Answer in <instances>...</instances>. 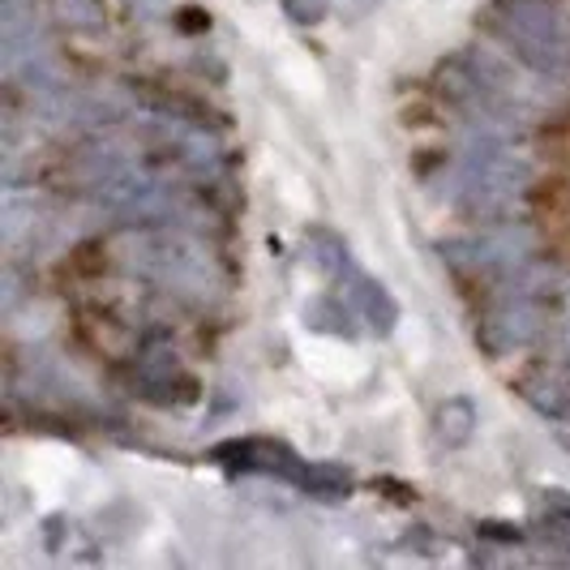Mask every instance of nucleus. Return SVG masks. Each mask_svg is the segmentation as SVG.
I'll list each match as a JSON object with an SVG mask.
<instances>
[{
	"label": "nucleus",
	"instance_id": "f257e3e1",
	"mask_svg": "<svg viewBox=\"0 0 570 570\" xmlns=\"http://www.w3.org/2000/svg\"><path fill=\"white\" fill-rule=\"evenodd\" d=\"M507 120H476L455 171V202L472 219H502L523 202L532 185V164L511 150Z\"/></svg>",
	"mask_w": 570,
	"mask_h": 570
},
{
	"label": "nucleus",
	"instance_id": "f03ea898",
	"mask_svg": "<svg viewBox=\"0 0 570 570\" xmlns=\"http://www.w3.org/2000/svg\"><path fill=\"white\" fill-rule=\"evenodd\" d=\"M498 35L507 39L514 60L541 78L570 69V27L549 0H507L498 9Z\"/></svg>",
	"mask_w": 570,
	"mask_h": 570
},
{
	"label": "nucleus",
	"instance_id": "7ed1b4c3",
	"mask_svg": "<svg viewBox=\"0 0 570 570\" xmlns=\"http://www.w3.org/2000/svg\"><path fill=\"white\" fill-rule=\"evenodd\" d=\"M537 249V236L528 228H489L472 232V236H455L442 240L438 254L446 257L459 271H519Z\"/></svg>",
	"mask_w": 570,
	"mask_h": 570
},
{
	"label": "nucleus",
	"instance_id": "20e7f679",
	"mask_svg": "<svg viewBox=\"0 0 570 570\" xmlns=\"http://www.w3.org/2000/svg\"><path fill=\"white\" fill-rule=\"evenodd\" d=\"M544 335V301L523 292H502L481 322V343L489 352H523Z\"/></svg>",
	"mask_w": 570,
	"mask_h": 570
},
{
	"label": "nucleus",
	"instance_id": "39448f33",
	"mask_svg": "<svg viewBox=\"0 0 570 570\" xmlns=\"http://www.w3.org/2000/svg\"><path fill=\"white\" fill-rule=\"evenodd\" d=\"M343 301H347V309L361 317L370 331L377 335H391L395 331V322H400V305H395V296L386 292V284H377L370 275H352V279H343Z\"/></svg>",
	"mask_w": 570,
	"mask_h": 570
},
{
	"label": "nucleus",
	"instance_id": "423d86ee",
	"mask_svg": "<svg viewBox=\"0 0 570 570\" xmlns=\"http://www.w3.org/2000/svg\"><path fill=\"white\" fill-rule=\"evenodd\" d=\"M305 249H309V257H314V266L322 271V275H331V279H352V275H356V266H352V249L343 245L340 232L309 228Z\"/></svg>",
	"mask_w": 570,
	"mask_h": 570
},
{
	"label": "nucleus",
	"instance_id": "0eeeda50",
	"mask_svg": "<svg viewBox=\"0 0 570 570\" xmlns=\"http://www.w3.org/2000/svg\"><path fill=\"white\" fill-rule=\"evenodd\" d=\"M433 433H438L442 446H463L476 433V403L463 400V395L446 400L438 407V416H433Z\"/></svg>",
	"mask_w": 570,
	"mask_h": 570
},
{
	"label": "nucleus",
	"instance_id": "6e6552de",
	"mask_svg": "<svg viewBox=\"0 0 570 570\" xmlns=\"http://www.w3.org/2000/svg\"><path fill=\"white\" fill-rule=\"evenodd\" d=\"M296 485L314 498H343L352 489V472L343 463H301Z\"/></svg>",
	"mask_w": 570,
	"mask_h": 570
},
{
	"label": "nucleus",
	"instance_id": "1a4fd4ad",
	"mask_svg": "<svg viewBox=\"0 0 570 570\" xmlns=\"http://www.w3.org/2000/svg\"><path fill=\"white\" fill-rule=\"evenodd\" d=\"M52 13H57V22H65L78 35H99V30L108 27L104 0H52Z\"/></svg>",
	"mask_w": 570,
	"mask_h": 570
},
{
	"label": "nucleus",
	"instance_id": "9d476101",
	"mask_svg": "<svg viewBox=\"0 0 570 570\" xmlns=\"http://www.w3.org/2000/svg\"><path fill=\"white\" fill-rule=\"evenodd\" d=\"M541 528L549 532V541L570 544V493L562 489L541 493Z\"/></svg>",
	"mask_w": 570,
	"mask_h": 570
},
{
	"label": "nucleus",
	"instance_id": "9b49d317",
	"mask_svg": "<svg viewBox=\"0 0 570 570\" xmlns=\"http://www.w3.org/2000/svg\"><path fill=\"white\" fill-rule=\"evenodd\" d=\"M279 4H284L287 22H296V27H317L331 9V0H279Z\"/></svg>",
	"mask_w": 570,
	"mask_h": 570
},
{
	"label": "nucleus",
	"instance_id": "f8f14e48",
	"mask_svg": "<svg viewBox=\"0 0 570 570\" xmlns=\"http://www.w3.org/2000/svg\"><path fill=\"white\" fill-rule=\"evenodd\" d=\"M27 224H35V206H30V210H22V198L4 202V240H9V245H13V240L27 232Z\"/></svg>",
	"mask_w": 570,
	"mask_h": 570
}]
</instances>
